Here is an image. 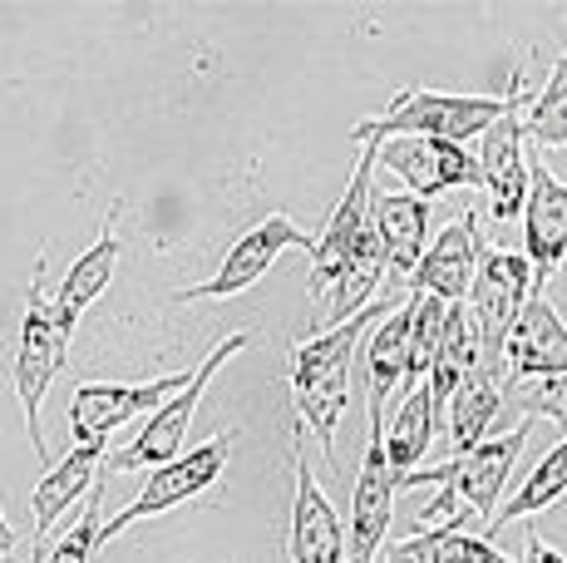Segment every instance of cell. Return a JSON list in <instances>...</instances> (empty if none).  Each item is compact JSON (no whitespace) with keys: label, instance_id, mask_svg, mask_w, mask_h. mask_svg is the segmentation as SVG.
<instances>
[{"label":"cell","instance_id":"20","mask_svg":"<svg viewBox=\"0 0 567 563\" xmlns=\"http://www.w3.org/2000/svg\"><path fill=\"white\" fill-rule=\"evenodd\" d=\"M410 341H414V291L370 331L365 341V406L385 410V400L410 386Z\"/></svg>","mask_w":567,"mask_h":563},{"label":"cell","instance_id":"15","mask_svg":"<svg viewBox=\"0 0 567 563\" xmlns=\"http://www.w3.org/2000/svg\"><path fill=\"white\" fill-rule=\"evenodd\" d=\"M523 253L533 263L538 291L567 263V183L543 158H533L528 208H523Z\"/></svg>","mask_w":567,"mask_h":563},{"label":"cell","instance_id":"24","mask_svg":"<svg viewBox=\"0 0 567 563\" xmlns=\"http://www.w3.org/2000/svg\"><path fill=\"white\" fill-rule=\"evenodd\" d=\"M563 494H567V440H558V446L543 454V460L533 464V474H523V484L514 490V500H508L484 524V539H494L498 529H508L514 519H533V514H543V509H553Z\"/></svg>","mask_w":567,"mask_h":563},{"label":"cell","instance_id":"30","mask_svg":"<svg viewBox=\"0 0 567 563\" xmlns=\"http://www.w3.org/2000/svg\"><path fill=\"white\" fill-rule=\"evenodd\" d=\"M444 563H518V559H508V554H498L494 549V539H484V534H454L450 544H444Z\"/></svg>","mask_w":567,"mask_h":563},{"label":"cell","instance_id":"26","mask_svg":"<svg viewBox=\"0 0 567 563\" xmlns=\"http://www.w3.org/2000/svg\"><path fill=\"white\" fill-rule=\"evenodd\" d=\"M523 124H528V139L538 149H563L567 144V55L553 60L548 84H543L538 100L528 104Z\"/></svg>","mask_w":567,"mask_h":563},{"label":"cell","instance_id":"11","mask_svg":"<svg viewBox=\"0 0 567 563\" xmlns=\"http://www.w3.org/2000/svg\"><path fill=\"white\" fill-rule=\"evenodd\" d=\"M395 494H400V474L390 470L385 454V410H370V436L361 470H355V490H351V563H375L380 544L390 534L395 519Z\"/></svg>","mask_w":567,"mask_h":563},{"label":"cell","instance_id":"2","mask_svg":"<svg viewBox=\"0 0 567 563\" xmlns=\"http://www.w3.org/2000/svg\"><path fill=\"white\" fill-rule=\"evenodd\" d=\"M252 341L247 331H233V337H223L213 346V351L203 356L198 366H193V381H188V391H178L168 400L163 410H154V416L138 426V436L128 440L118 454H109L104 460V474H124V470H158V464H168V460H178L183 454V436H188V426H193V416H198V400L203 391L213 386V376L223 371L227 361H233L243 346Z\"/></svg>","mask_w":567,"mask_h":563},{"label":"cell","instance_id":"6","mask_svg":"<svg viewBox=\"0 0 567 563\" xmlns=\"http://www.w3.org/2000/svg\"><path fill=\"white\" fill-rule=\"evenodd\" d=\"M193 371L158 376V381H80L64 410L74 446H109L118 426H128L134 416H154L178 391H188Z\"/></svg>","mask_w":567,"mask_h":563},{"label":"cell","instance_id":"9","mask_svg":"<svg viewBox=\"0 0 567 563\" xmlns=\"http://www.w3.org/2000/svg\"><path fill=\"white\" fill-rule=\"evenodd\" d=\"M375 164H380V149L365 144L361 158H355V173L351 183H346L341 203L331 208V218L321 223V233H316L311 243V277H307V291L316 301H331L336 282H341L346 263H351L355 243H361L365 223H370V198H375Z\"/></svg>","mask_w":567,"mask_h":563},{"label":"cell","instance_id":"32","mask_svg":"<svg viewBox=\"0 0 567 563\" xmlns=\"http://www.w3.org/2000/svg\"><path fill=\"white\" fill-rule=\"evenodd\" d=\"M10 554H16V529H10L6 509H0V559H10Z\"/></svg>","mask_w":567,"mask_h":563},{"label":"cell","instance_id":"14","mask_svg":"<svg viewBox=\"0 0 567 563\" xmlns=\"http://www.w3.org/2000/svg\"><path fill=\"white\" fill-rule=\"evenodd\" d=\"M504 371H508L504 391H518V386L567 376V321H563V311L553 307L548 291H533V297H528V307H523L514 337H508Z\"/></svg>","mask_w":567,"mask_h":563},{"label":"cell","instance_id":"31","mask_svg":"<svg viewBox=\"0 0 567 563\" xmlns=\"http://www.w3.org/2000/svg\"><path fill=\"white\" fill-rule=\"evenodd\" d=\"M523 563H567L563 549H553L538 529H528V544H523Z\"/></svg>","mask_w":567,"mask_h":563},{"label":"cell","instance_id":"27","mask_svg":"<svg viewBox=\"0 0 567 563\" xmlns=\"http://www.w3.org/2000/svg\"><path fill=\"white\" fill-rule=\"evenodd\" d=\"M104 480H109V474H104ZM104 480L94 484V494L84 500V514L74 519V524L64 529L60 539H54L50 554L40 559V563H90L94 554H100V544H104V524H109V519H104Z\"/></svg>","mask_w":567,"mask_h":563},{"label":"cell","instance_id":"1","mask_svg":"<svg viewBox=\"0 0 567 563\" xmlns=\"http://www.w3.org/2000/svg\"><path fill=\"white\" fill-rule=\"evenodd\" d=\"M508 94H440V90H400L385 114H370L351 129L355 144H385V139H444L464 144L484 139L504 119Z\"/></svg>","mask_w":567,"mask_h":563},{"label":"cell","instance_id":"4","mask_svg":"<svg viewBox=\"0 0 567 563\" xmlns=\"http://www.w3.org/2000/svg\"><path fill=\"white\" fill-rule=\"evenodd\" d=\"M538 291V277H533V263L528 253H504V247H484L478 257V277H474V291H468V311H474V327H478V341H484V366L504 371V351H508V337H514L523 307L528 297Z\"/></svg>","mask_w":567,"mask_h":563},{"label":"cell","instance_id":"16","mask_svg":"<svg viewBox=\"0 0 567 563\" xmlns=\"http://www.w3.org/2000/svg\"><path fill=\"white\" fill-rule=\"evenodd\" d=\"M478 257H484L478 223H474V213H464V218H454L430 243L420 273L410 277V291H424V297H440V301H450V307H460V301H468V291H474Z\"/></svg>","mask_w":567,"mask_h":563},{"label":"cell","instance_id":"5","mask_svg":"<svg viewBox=\"0 0 567 563\" xmlns=\"http://www.w3.org/2000/svg\"><path fill=\"white\" fill-rule=\"evenodd\" d=\"M227 460H233V430L213 436L207 446H193L188 454L158 464V470H148L144 490L134 494V504H124L104 524V544L109 539H118L124 529L144 524V519H158V514H168V509H178V504H193L198 494H207L227 474Z\"/></svg>","mask_w":567,"mask_h":563},{"label":"cell","instance_id":"28","mask_svg":"<svg viewBox=\"0 0 567 563\" xmlns=\"http://www.w3.org/2000/svg\"><path fill=\"white\" fill-rule=\"evenodd\" d=\"M508 400L523 410V420H553V426L567 430V376L518 386V391H508Z\"/></svg>","mask_w":567,"mask_h":563},{"label":"cell","instance_id":"21","mask_svg":"<svg viewBox=\"0 0 567 563\" xmlns=\"http://www.w3.org/2000/svg\"><path fill=\"white\" fill-rule=\"evenodd\" d=\"M375 317H390L380 301L375 307H365L361 317L341 321V327H331V331H316L311 341L291 346V391H301V386L321 381V376H331V371L355 366V346H361V337L375 327Z\"/></svg>","mask_w":567,"mask_h":563},{"label":"cell","instance_id":"13","mask_svg":"<svg viewBox=\"0 0 567 563\" xmlns=\"http://www.w3.org/2000/svg\"><path fill=\"white\" fill-rule=\"evenodd\" d=\"M291 474H297V494H291V529H287V554L291 563H351V529L341 524L331 494L311 474L307 454H291Z\"/></svg>","mask_w":567,"mask_h":563},{"label":"cell","instance_id":"17","mask_svg":"<svg viewBox=\"0 0 567 563\" xmlns=\"http://www.w3.org/2000/svg\"><path fill=\"white\" fill-rule=\"evenodd\" d=\"M114 223H118V203L109 208V218L100 227V237H94V247H84L80 257L70 263V273H64L60 282V291H54V321H60V331L64 337H74V327H80V317L94 307V297L114 282V267H118V257H124V237L114 233Z\"/></svg>","mask_w":567,"mask_h":563},{"label":"cell","instance_id":"10","mask_svg":"<svg viewBox=\"0 0 567 563\" xmlns=\"http://www.w3.org/2000/svg\"><path fill=\"white\" fill-rule=\"evenodd\" d=\"M316 237H307L297 223L287 218V213H267L261 223H252L247 233H237V243L223 253V263H217V273L207 282H193V287L178 291V301H223V297H243V291H252L261 277L271 273V263H277L281 253H291V247H311Z\"/></svg>","mask_w":567,"mask_h":563},{"label":"cell","instance_id":"29","mask_svg":"<svg viewBox=\"0 0 567 563\" xmlns=\"http://www.w3.org/2000/svg\"><path fill=\"white\" fill-rule=\"evenodd\" d=\"M464 529V514L450 519V524H434V529H414L410 539H400L395 549L385 554V563H444V544Z\"/></svg>","mask_w":567,"mask_h":563},{"label":"cell","instance_id":"25","mask_svg":"<svg viewBox=\"0 0 567 563\" xmlns=\"http://www.w3.org/2000/svg\"><path fill=\"white\" fill-rule=\"evenodd\" d=\"M291 400H297V420L301 426H311L321 454L336 464V430H341L346 400H351V366H346V371L321 376V381H311V386H301V391H291Z\"/></svg>","mask_w":567,"mask_h":563},{"label":"cell","instance_id":"12","mask_svg":"<svg viewBox=\"0 0 567 563\" xmlns=\"http://www.w3.org/2000/svg\"><path fill=\"white\" fill-rule=\"evenodd\" d=\"M380 164L395 178H405V193L414 198H440L450 188H484V168L478 154H468L464 144H444V139H385Z\"/></svg>","mask_w":567,"mask_h":563},{"label":"cell","instance_id":"3","mask_svg":"<svg viewBox=\"0 0 567 563\" xmlns=\"http://www.w3.org/2000/svg\"><path fill=\"white\" fill-rule=\"evenodd\" d=\"M64 351H70V337H64L60 321H54V301L45 297V282H40V273H35V277H30V291H25V317H20L16 396H20V410H25L30 450L40 454V464H45V470H50L54 460H50V450H45V436H40V406H45L50 381L60 376Z\"/></svg>","mask_w":567,"mask_h":563},{"label":"cell","instance_id":"22","mask_svg":"<svg viewBox=\"0 0 567 563\" xmlns=\"http://www.w3.org/2000/svg\"><path fill=\"white\" fill-rule=\"evenodd\" d=\"M504 376L488 371V366H478L474 376H464V386L454 391L450 400V440H454V454H468L474 446H484L488 426H494V416L504 410Z\"/></svg>","mask_w":567,"mask_h":563},{"label":"cell","instance_id":"18","mask_svg":"<svg viewBox=\"0 0 567 563\" xmlns=\"http://www.w3.org/2000/svg\"><path fill=\"white\" fill-rule=\"evenodd\" d=\"M370 218H375V233H380V247H385V267L390 277L410 282L424 263V233H430V203L414 198V193H385L375 188L370 198Z\"/></svg>","mask_w":567,"mask_h":563},{"label":"cell","instance_id":"23","mask_svg":"<svg viewBox=\"0 0 567 563\" xmlns=\"http://www.w3.org/2000/svg\"><path fill=\"white\" fill-rule=\"evenodd\" d=\"M434 430H440V410H434L430 386H414V391H405V400H400V410H395V420H390V430H385L390 470H395L400 480L420 470V460L430 454Z\"/></svg>","mask_w":567,"mask_h":563},{"label":"cell","instance_id":"8","mask_svg":"<svg viewBox=\"0 0 567 563\" xmlns=\"http://www.w3.org/2000/svg\"><path fill=\"white\" fill-rule=\"evenodd\" d=\"M523 80L518 70L508 74V110L478 139V168H484V193L494 223H514L528 208V183H533V158H528V124H523Z\"/></svg>","mask_w":567,"mask_h":563},{"label":"cell","instance_id":"19","mask_svg":"<svg viewBox=\"0 0 567 563\" xmlns=\"http://www.w3.org/2000/svg\"><path fill=\"white\" fill-rule=\"evenodd\" d=\"M104 446H70L60 460L40 474V484L30 490V514H35V534H50L54 519L70 514V504L90 500L94 484L104 480Z\"/></svg>","mask_w":567,"mask_h":563},{"label":"cell","instance_id":"7","mask_svg":"<svg viewBox=\"0 0 567 563\" xmlns=\"http://www.w3.org/2000/svg\"><path fill=\"white\" fill-rule=\"evenodd\" d=\"M528 430H533V420H518L514 430L484 440V446H474L468 454H454V460L434 464V470L405 474V480H400V490H414V484H450L454 500H460V509L494 519L498 514V494H504L508 474H514L518 454H523V446H528Z\"/></svg>","mask_w":567,"mask_h":563}]
</instances>
